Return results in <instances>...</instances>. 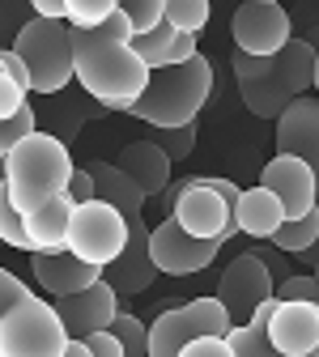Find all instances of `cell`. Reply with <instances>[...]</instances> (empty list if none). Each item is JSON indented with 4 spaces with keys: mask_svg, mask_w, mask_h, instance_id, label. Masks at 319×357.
Returning <instances> with one entry per match:
<instances>
[{
    "mask_svg": "<svg viewBox=\"0 0 319 357\" xmlns=\"http://www.w3.org/2000/svg\"><path fill=\"white\" fill-rule=\"evenodd\" d=\"M239 94H243V107H247L255 119H281L285 107L294 102L285 89L272 81V73L260 77V81H239Z\"/></svg>",
    "mask_w": 319,
    "mask_h": 357,
    "instance_id": "obj_25",
    "label": "cell"
},
{
    "mask_svg": "<svg viewBox=\"0 0 319 357\" xmlns=\"http://www.w3.org/2000/svg\"><path fill=\"white\" fill-rule=\"evenodd\" d=\"M13 52L30 68V94H60L73 81V30H68V22L30 17L13 38Z\"/></svg>",
    "mask_w": 319,
    "mask_h": 357,
    "instance_id": "obj_4",
    "label": "cell"
},
{
    "mask_svg": "<svg viewBox=\"0 0 319 357\" xmlns=\"http://www.w3.org/2000/svg\"><path fill=\"white\" fill-rule=\"evenodd\" d=\"M98 34H107V38H115V43H132V38H136V26H132V17H128L124 9H115V13L98 26Z\"/></svg>",
    "mask_w": 319,
    "mask_h": 357,
    "instance_id": "obj_39",
    "label": "cell"
},
{
    "mask_svg": "<svg viewBox=\"0 0 319 357\" xmlns=\"http://www.w3.org/2000/svg\"><path fill=\"white\" fill-rule=\"evenodd\" d=\"M73 204H89L98 200V188H94V174H89V166H73V178H68V192H64Z\"/></svg>",
    "mask_w": 319,
    "mask_h": 357,
    "instance_id": "obj_37",
    "label": "cell"
},
{
    "mask_svg": "<svg viewBox=\"0 0 319 357\" xmlns=\"http://www.w3.org/2000/svg\"><path fill=\"white\" fill-rule=\"evenodd\" d=\"M221 247H225L221 238H196V234H188L175 217H166L162 226L149 230L154 264H158V273H166V277H192V273H200V268H209L217 259Z\"/></svg>",
    "mask_w": 319,
    "mask_h": 357,
    "instance_id": "obj_10",
    "label": "cell"
},
{
    "mask_svg": "<svg viewBox=\"0 0 319 357\" xmlns=\"http://www.w3.org/2000/svg\"><path fill=\"white\" fill-rule=\"evenodd\" d=\"M111 332L119 336V344H124V353H128V357H149V328L136 319V315L119 310L115 324H111Z\"/></svg>",
    "mask_w": 319,
    "mask_h": 357,
    "instance_id": "obj_30",
    "label": "cell"
},
{
    "mask_svg": "<svg viewBox=\"0 0 319 357\" xmlns=\"http://www.w3.org/2000/svg\"><path fill=\"white\" fill-rule=\"evenodd\" d=\"M315 47L306 38H290L285 47L272 56V81H277L290 98H302L306 89H315Z\"/></svg>",
    "mask_w": 319,
    "mask_h": 357,
    "instance_id": "obj_21",
    "label": "cell"
},
{
    "mask_svg": "<svg viewBox=\"0 0 319 357\" xmlns=\"http://www.w3.org/2000/svg\"><path fill=\"white\" fill-rule=\"evenodd\" d=\"M277 153H294L302 162H311L315 178H319V98H294L285 107V115L277 119Z\"/></svg>",
    "mask_w": 319,
    "mask_h": 357,
    "instance_id": "obj_17",
    "label": "cell"
},
{
    "mask_svg": "<svg viewBox=\"0 0 319 357\" xmlns=\"http://www.w3.org/2000/svg\"><path fill=\"white\" fill-rule=\"evenodd\" d=\"M73 77L107 111H132V102L145 94L154 68L136 56L132 43H115L98 30H73Z\"/></svg>",
    "mask_w": 319,
    "mask_h": 357,
    "instance_id": "obj_1",
    "label": "cell"
},
{
    "mask_svg": "<svg viewBox=\"0 0 319 357\" xmlns=\"http://www.w3.org/2000/svg\"><path fill=\"white\" fill-rule=\"evenodd\" d=\"M30 132H38V119H34V107L26 102L17 115H9V119H0V158H9Z\"/></svg>",
    "mask_w": 319,
    "mask_h": 357,
    "instance_id": "obj_31",
    "label": "cell"
},
{
    "mask_svg": "<svg viewBox=\"0 0 319 357\" xmlns=\"http://www.w3.org/2000/svg\"><path fill=\"white\" fill-rule=\"evenodd\" d=\"M0 243H9V247H17V251H30V255H34V243H30V234H26V217L13 208L9 188H5V183H0Z\"/></svg>",
    "mask_w": 319,
    "mask_h": 357,
    "instance_id": "obj_28",
    "label": "cell"
},
{
    "mask_svg": "<svg viewBox=\"0 0 319 357\" xmlns=\"http://www.w3.org/2000/svg\"><path fill=\"white\" fill-rule=\"evenodd\" d=\"M34 17H52V22H64L68 17V0H30Z\"/></svg>",
    "mask_w": 319,
    "mask_h": 357,
    "instance_id": "obj_41",
    "label": "cell"
},
{
    "mask_svg": "<svg viewBox=\"0 0 319 357\" xmlns=\"http://www.w3.org/2000/svg\"><path fill=\"white\" fill-rule=\"evenodd\" d=\"M260 183L281 200L285 221L290 217H306L311 208H319V178L311 170V162L294 158V153H272L260 170Z\"/></svg>",
    "mask_w": 319,
    "mask_h": 357,
    "instance_id": "obj_12",
    "label": "cell"
},
{
    "mask_svg": "<svg viewBox=\"0 0 319 357\" xmlns=\"http://www.w3.org/2000/svg\"><path fill=\"white\" fill-rule=\"evenodd\" d=\"M179 357H235V349L225 336H196L192 344H184Z\"/></svg>",
    "mask_w": 319,
    "mask_h": 357,
    "instance_id": "obj_38",
    "label": "cell"
},
{
    "mask_svg": "<svg viewBox=\"0 0 319 357\" xmlns=\"http://www.w3.org/2000/svg\"><path fill=\"white\" fill-rule=\"evenodd\" d=\"M89 174H94V188H98V200H107L111 208H119L128 221H141V208H145V192L136 188V178L124 174L115 162H89Z\"/></svg>",
    "mask_w": 319,
    "mask_h": 357,
    "instance_id": "obj_23",
    "label": "cell"
},
{
    "mask_svg": "<svg viewBox=\"0 0 319 357\" xmlns=\"http://www.w3.org/2000/svg\"><path fill=\"white\" fill-rule=\"evenodd\" d=\"M315 94H319V56H315Z\"/></svg>",
    "mask_w": 319,
    "mask_h": 357,
    "instance_id": "obj_44",
    "label": "cell"
},
{
    "mask_svg": "<svg viewBox=\"0 0 319 357\" xmlns=\"http://www.w3.org/2000/svg\"><path fill=\"white\" fill-rule=\"evenodd\" d=\"M68 340L56 302H43L38 294L22 298L0 319V357H64Z\"/></svg>",
    "mask_w": 319,
    "mask_h": 357,
    "instance_id": "obj_5",
    "label": "cell"
},
{
    "mask_svg": "<svg viewBox=\"0 0 319 357\" xmlns=\"http://www.w3.org/2000/svg\"><path fill=\"white\" fill-rule=\"evenodd\" d=\"M119 9L132 17L136 34H145V30H154V26L162 22V13H166V0H119Z\"/></svg>",
    "mask_w": 319,
    "mask_h": 357,
    "instance_id": "obj_34",
    "label": "cell"
},
{
    "mask_svg": "<svg viewBox=\"0 0 319 357\" xmlns=\"http://www.w3.org/2000/svg\"><path fill=\"white\" fill-rule=\"evenodd\" d=\"M149 141H158L170 153V162H184L196 149V123H188V128H154Z\"/></svg>",
    "mask_w": 319,
    "mask_h": 357,
    "instance_id": "obj_32",
    "label": "cell"
},
{
    "mask_svg": "<svg viewBox=\"0 0 319 357\" xmlns=\"http://www.w3.org/2000/svg\"><path fill=\"white\" fill-rule=\"evenodd\" d=\"M64 357H89V344H85V340H68Z\"/></svg>",
    "mask_w": 319,
    "mask_h": 357,
    "instance_id": "obj_42",
    "label": "cell"
},
{
    "mask_svg": "<svg viewBox=\"0 0 319 357\" xmlns=\"http://www.w3.org/2000/svg\"><path fill=\"white\" fill-rule=\"evenodd\" d=\"M235 47L247 56H277L294 38V22L281 5H260V0H243L230 17Z\"/></svg>",
    "mask_w": 319,
    "mask_h": 357,
    "instance_id": "obj_11",
    "label": "cell"
},
{
    "mask_svg": "<svg viewBox=\"0 0 319 357\" xmlns=\"http://www.w3.org/2000/svg\"><path fill=\"white\" fill-rule=\"evenodd\" d=\"M166 217H175L179 226L196 238H221L230 243L239 234V217H235V204L217 192V178H179L166 192Z\"/></svg>",
    "mask_w": 319,
    "mask_h": 357,
    "instance_id": "obj_6",
    "label": "cell"
},
{
    "mask_svg": "<svg viewBox=\"0 0 319 357\" xmlns=\"http://www.w3.org/2000/svg\"><path fill=\"white\" fill-rule=\"evenodd\" d=\"M0 73H9V68H5V47H0Z\"/></svg>",
    "mask_w": 319,
    "mask_h": 357,
    "instance_id": "obj_45",
    "label": "cell"
},
{
    "mask_svg": "<svg viewBox=\"0 0 319 357\" xmlns=\"http://www.w3.org/2000/svg\"><path fill=\"white\" fill-rule=\"evenodd\" d=\"M115 166H119L124 174H132L136 188H141L145 200H149V196H162V192L170 188V166H175V162H170V153H166L158 141H132V145L119 149Z\"/></svg>",
    "mask_w": 319,
    "mask_h": 357,
    "instance_id": "obj_18",
    "label": "cell"
},
{
    "mask_svg": "<svg viewBox=\"0 0 319 357\" xmlns=\"http://www.w3.org/2000/svg\"><path fill=\"white\" fill-rule=\"evenodd\" d=\"M272 306H277V298H268L247 324H235L230 332H225L235 357H277V353H272V340H268V315H272Z\"/></svg>",
    "mask_w": 319,
    "mask_h": 357,
    "instance_id": "obj_24",
    "label": "cell"
},
{
    "mask_svg": "<svg viewBox=\"0 0 319 357\" xmlns=\"http://www.w3.org/2000/svg\"><path fill=\"white\" fill-rule=\"evenodd\" d=\"M209 9H213V0H166L162 22H170L184 34H200L209 26Z\"/></svg>",
    "mask_w": 319,
    "mask_h": 357,
    "instance_id": "obj_27",
    "label": "cell"
},
{
    "mask_svg": "<svg viewBox=\"0 0 319 357\" xmlns=\"http://www.w3.org/2000/svg\"><path fill=\"white\" fill-rule=\"evenodd\" d=\"M239 230L243 234H251V238H272L281 226H285V208H281V200L272 196L264 183H255V188H247L243 196H239Z\"/></svg>",
    "mask_w": 319,
    "mask_h": 357,
    "instance_id": "obj_22",
    "label": "cell"
},
{
    "mask_svg": "<svg viewBox=\"0 0 319 357\" xmlns=\"http://www.w3.org/2000/svg\"><path fill=\"white\" fill-rule=\"evenodd\" d=\"M119 9V0H68V26L73 30H98L111 13Z\"/></svg>",
    "mask_w": 319,
    "mask_h": 357,
    "instance_id": "obj_29",
    "label": "cell"
},
{
    "mask_svg": "<svg viewBox=\"0 0 319 357\" xmlns=\"http://www.w3.org/2000/svg\"><path fill=\"white\" fill-rule=\"evenodd\" d=\"M277 302H319L315 273H290L277 281Z\"/></svg>",
    "mask_w": 319,
    "mask_h": 357,
    "instance_id": "obj_33",
    "label": "cell"
},
{
    "mask_svg": "<svg viewBox=\"0 0 319 357\" xmlns=\"http://www.w3.org/2000/svg\"><path fill=\"white\" fill-rule=\"evenodd\" d=\"M315 281H319V268H315Z\"/></svg>",
    "mask_w": 319,
    "mask_h": 357,
    "instance_id": "obj_47",
    "label": "cell"
},
{
    "mask_svg": "<svg viewBox=\"0 0 319 357\" xmlns=\"http://www.w3.org/2000/svg\"><path fill=\"white\" fill-rule=\"evenodd\" d=\"M209 94H213V64L205 56H192L188 64L158 68L128 115H136L149 128H188L205 111Z\"/></svg>",
    "mask_w": 319,
    "mask_h": 357,
    "instance_id": "obj_3",
    "label": "cell"
},
{
    "mask_svg": "<svg viewBox=\"0 0 319 357\" xmlns=\"http://www.w3.org/2000/svg\"><path fill=\"white\" fill-rule=\"evenodd\" d=\"M0 183H5V178H0Z\"/></svg>",
    "mask_w": 319,
    "mask_h": 357,
    "instance_id": "obj_48",
    "label": "cell"
},
{
    "mask_svg": "<svg viewBox=\"0 0 319 357\" xmlns=\"http://www.w3.org/2000/svg\"><path fill=\"white\" fill-rule=\"evenodd\" d=\"M68 178H73V158H68L64 141L52 137V132H30L5 158V188H9V200L22 217L38 204L64 196Z\"/></svg>",
    "mask_w": 319,
    "mask_h": 357,
    "instance_id": "obj_2",
    "label": "cell"
},
{
    "mask_svg": "<svg viewBox=\"0 0 319 357\" xmlns=\"http://www.w3.org/2000/svg\"><path fill=\"white\" fill-rule=\"evenodd\" d=\"M217 298L230 310V324H247L268 298H277V277H272L268 259L260 251L235 255L230 268H225L221 281H217Z\"/></svg>",
    "mask_w": 319,
    "mask_h": 357,
    "instance_id": "obj_9",
    "label": "cell"
},
{
    "mask_svg": "<svg viewBox=\"0 0 319 357\" xmlns=\"http://www.w3.org/2000/svg\"><path fill=\"white\" fill-rule=\"evenodd\" d=\"M302 255L311 259V268H319V238H315V247H311V251H302Z\"/></svg>",
    "mask_w": 319,
    "mask_h": 357,
    "instance_id": "obj_43",
    "label": "cell"
},
{
    "mask_svg": "<svg viewBox=\"0 0 319 357\" xmlns=\"http://www.w3.org/2000/svg\"><path fill=\"white\" fill-rule=\"evenodd\" d=\"M30 268H34V281L52 298H68V294H81L94 281H103V268L77 259L73 251H34Z\"/></svg>",
    "mask_w": 319,
    "mask_h": 357,
    "instance_id": "obj_16",
    "label": "cell"
},
{
    "mask_svg": "<svg viewBox=\"0 0 319 357\" xmlns=\"http://www.w3.org/2000/svg\"><path fill=\"white\" fill-rule=\"evenodd\" d=\"M132 47H136V56H141L154 73H158V68H175V64H188L192 56H200V52H196V34L175 30L170 22H158L154 30L136 34Z\"/></svg>",
    "mask_w": 319,
    "mask_h": 357,
    "instance_id": "obj_19",
    "label": "cell"
},
{
    "mask_svg": "<svg viewBox=\"0 0 319 357\" xmlns=\"http://www.w3.org/2000/svg\"><path fill=\"white\" fill-rule=\"evenodd\" d=\"M85 344H89V357H128L124 353V344H119V336L107 328V332H94V336H85Z\"/></svg>",
    "mask_w": 319,
    "mask_h": 357,
    "instance_id": "obj_40",
    "label": "cell"
},
{
    "mask_svg": "<svg viewBox=\"0 0 319 357\" xmlns=\"http://www.w3.org/2000/svg\"><path fill=\"white\" fill-rule=\"evenodd\" d=\"M268 340L277 357L319 353V302H277L268 315Z\"/></svg>",
    "mask_w": 319,
    "mask_h": 357,
    "instance_id": "obj_13",
    "label": "cell"
},
{
    "mask_svg": "<svg viewBox=\"0 0 319 357\" xmlns=\"http://www.w3.org/2000/svg\"><path fill=\"white\" fill-rule=\"evenodd\" d=\"M68 221H73V200L56 196L26 213V234L34 251H68Z\"/></svg>",
    "mask_w": 319,
    "mask_h": 357,
    "instance_id": "obj_20",
    "label": "cell"
},
{
    "mask_svg": "<svg viewBox=\"0 0 319 357\" xmlns=\"http://www.w3.org/2000/svg\"><path fill=\"white\" fill-rule=\"evenodd\" d=\"M230 324V310L217 294L192 298L184 306H170L149 324V357H179L184 344H192L196 336H225Z\"/></svg>",
    "mask_w": 319,
    "mask_h": 357,
    "instance_id": "obj_7",
    "label": "cell"
},
{
    "mask_svg": "<svg viewBox=\"0 0 319 357\" xmlns=\"http://www.w3.org/2000/svg\"><path fill=\"white\" fill-rule=\"evenodd\" d=\"M26 94H30V89H26L22 81H13L9 73H0V119H9V115H17V111H22V107L30 102Z\"/></svg>",
    "mask_w": 319,
    "mask_h": 357,
    "instance_id": "obj_35",
    "label": "cell"
},
{
    "mask_svg": "<svg viewBox=\"0 0 319 357\" xmlns=\"http://www.w3.org/2000/svg\"><path fill=\"white\" fill-rule=\"evenodd\" d=\"M128 217L119 208H111L107 200H89V204H73V221H68V251L85 264L107 268L111 259H119V251L128 247Z\"/></svg>",
    "mask_w": 319,
    "mask_h": 357,
    "instance_id": "obj_8",
    "label": "cell"
},
{
    "mask_svg": "<svg viewBox=\"0 0 319 357\" xmlns=\"http://www.w3.org/2000/svg\"><path fill=\"white\" fill-rule=\"evenodd\" d=\"M260 5H281V0H260Z\"/></svg>",
    "mask_w": 319,
    "mask_h": 357,
    "instance_id": "obj_46",
    "label": "cell"
},
{
    "mask_svg": "<svg viewBox=\"0 0 319 357\" xmlns=\"http://www.w3.org/2000/svg\"><path fill=\"white\" fill-rule=\"evenodd\" d=\"M315 238H319V208H311L306 217H290L268 243L277 247V251H285V255H302V251L315 247Z\"/></svg>",
    "mask_w": 319,
    "mask_h": 357,
    "instance_id": "obj_26",
    "label": "cell"
},
{
    "mask_svg": "<svg viewBox=\"0 0 319 357\" xmlns=\"http://www.w3.org/2000/svg\"><path fill=\"white\" fill-rule=\"evenodd\" d=\"M124 298L107 285V281H94L89 289L81 294H68V298H56V310H60V319L68 328L73 340H85V336H94V332H107L119 315V306Z\"/></svg>",
    "mask_w": 319,
    "mask_h": 357,
    "instance_id": "obj_14",
    "label": "cell"
},
{
    "mask_svg": "<svg viewBox=\"0 0 319 357\" xmlns=\"http://www.w3.org/2000/svg\"><path fill=\"white\" fill-rule=\"evenodd\" d=\"M128 247L119 251V259H111L103 268V281L119 294V298H136L145 294L158 277V264H154V251H149V226L145 221H128Z\"/></svg>",
    "mask_w": 319,
    "mask_h": 357,
    "instance_id": "obj_15",
    "label": "cell"
},
{
    "mask_svg": "<svg viewBox=\"0 0 319 357\" xmlns=\"http://www.w3.org/2000/svg\"><path fill=\"white\" fill-rule=\"evenodd\" d=\"M22 298H30L26 281H22V277H13L9 268H0V319H5V315H9V310H13Z\"/></svg>",
    "mask_w": 319,
    "mask_h": 357,
    "instance_id": "obj_36",
    "label": "cell"
}]
</instances>
